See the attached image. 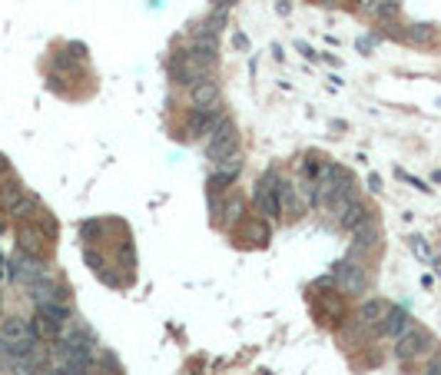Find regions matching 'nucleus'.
<instances>
[{"mask_svg":"<svg viewBox=\"0 0 441 375\" xmlns=\"http://www.w3.org/2000/svg\"><path fill=\"white\" fill-rule=\"evenodd\" d=\"M428 352H435V339L425 332V329L412 326L405 336L395 339V356L402 359V362H412V359H422L428 356Z\"/></svg>","mask_w":441,"mask_h":375,"instance_id":"obj_1","label":"nucleus"},{"mask_svg":"<svg viewBox=\"0 0 441 375\" xmlns=\"http://www.w3.org/2000/svg\"><path fill=\"white\" fill-rule=\"evenodd\" d=\"M332 279H336V286L342 289V292H365L368 289V269H365L362 262L358 260H342V262H336V269H332Z\"/></svg>","mask_w":441,"mask_h":375,"instance_id":"obj_2","label":"nucleus"},{"mask_svg":"<svg viewBox=\"0 0 441 375\" xmlns=\"http://www.w3.org/2000/svg\"><path fill=\"white\" fill-rule=\"evenodd\" d=\"M236 153V123L229 116H219L216 126L209 130V140H206V156L209 160H219V156Z\"/></svg>","mask_w":441,"mask_h":375,"instance_id":"obj_3","label":"nucleus"},{"mask_svg":"<svg viewBox=\"0 0 441 375\" xmlns=\"http://www.w3.org/2000/svg\"><path fill=\"white\" fill-rule=\"evenodd\" d=\"M252 200H256V210H259L262 216H269V220L282 216V202H279V192H276V186L269 183L266 176H262L259 183H256V192H252Z\"/></svg>","mask_w":441,"mask_h":375,"instance_id":"obj_4","label":"nucleus"},{"mask_svg":"<svg viewBox=\"0 0 441 375\" xmlns=\"http://www.w3.org/2000/svg\"><path fill=\"white\" fill-rule=\"evenodd\" d=\"M190 93H192V106H196V110H209V113H219L222 100H219V87H216L212 80H199V83H192Z\"/></svg>","mask_w":441,"mask_h":375,"instance_id":"obj_5","label":"nucleus"},{"mask_svg":"<svg viewBox=\"0 0 441 375\" xmlns=\"http://www.w3.org/2000/svg\"><path fill=\"white\" fill-rule=\"evenodd\" d=\"M43 272H47V269H43V262H40L33 252H24V250L17 252V260H14V279H17V282H27V286H33V282H37Z\"/></svg>","mask_w":441,"mask_h":375,"instance_id":"obj_6","label":"nucleus"},{"mask_svg":"<svg viewBox=\"0 0 441 375\" xmlns=\"http://www.w3.org/2000/svg\"><path fill=\"white\" fill-rule=\"evenodd\" d=\"M415 322H412V316H408V312H405V309H388V312H385V319H382V326H378V332H382V336H388V339H398V336H405V332H408V329H412Z\"/></svg>","mask_w":441,"mask_h":375,"instance_id":"obj_7","label":"nucleus"},{"mask_svg":"<svg viewBox=\"0 0 441 375\" xmlns=\"http://www.w3.org/2000/svg\"><path fill=\"white\" fill-rule=\"evenodd\" d=\"M365 220H372V210H368V206H365L362 200H352V202L346 206V210H342V216H338L342 230H348V232H355Z\"/></svg>","mask_w":441,"mask_h":375,"instance_id":"obj_8","label":"nucleus"},{"mask_svg":"<svg viewBox=\"0 0 441 375\" xmlns=\"http://www.w3.org/2000/svg\"><path fill=\"white\" fill-rule=\"evenodd\" d=\"M388 302L385 299H372V302H365L362 306V326H382V319H385V312H388Z\"/></svg>","mask_w":441,"mask_h":375,"instance_id":"obj_9","label":"nucleus"},{"mask_svg":"<svg viewBox=\"0 0 441 375\" xmlns=\"http://www.w3.org/2000/svg\"><path fill=\"white\" fill-rule=\"evenodd\" d=\"M20 250L37 256L43 250V230L40 226H20Z\"/></svg>","mask_w":441,"mask_h":375,"instance_id":"obj_10","label":"nucleus"},{"mask_svg":"<svg viewBox=\"0 0 441 375\" xmlns=\"http://www.w3.org/2000/svg\"><path fill=\"white\" fill-rule=\"evenodd\" d=\"M242 236H249L252 242H266L269 240V230L262 226V220H252V222H246V230H242Z\"/></svg>","mask_w":441,"mask_h":375,"instance_id":"obj_11","label":"nucleus"},{"mask_svg":"<svg viewBox=\"0 0 441 375\" xmlns=\"http://www.w3.org/2000/svg\"><path fill=\"white\" fill-rule=\"evenodd\" d=\"M408 37H412L415 43H428V40H435V27L432 24H415Z\"/></svg>","mask_w":441,"mask_h":375,"instance_id":"obj_12","label":"nucleus"},{"mask_svg":"<svg viewBox=\"0 0 441 375\" xmlns=\"http://www.w3.org/2000/svg\"><path fill=\"white\" fill-rule=\"evenodd\" d=\"M412 250H415V256H418V260L432 262V250H428V242H425L422 236H412Z\"/></svg>","mask_w":441,"mask_h":375,"instance_id":"obj_13","label":"nucleus"},{"mask_svg":"<svg viewBox=\"0 0 441 375\" xmlns=\"http://www.w3.org/2000/svg\"><path fill=\"white\" fill-rule=\"evenodd\" d=\"M425 375H441V359H435V362H432V366H428V369H425Z\"/></svg>","mask_w":441,"mask_h":375,"instance_id":"obj_14","label":"nucleus"}]
</instances>
